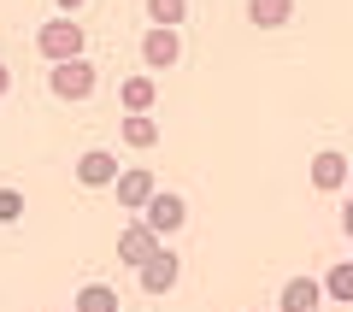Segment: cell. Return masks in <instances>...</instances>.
<instances>
[{
    "label": "cell",
    "instance_id": "cell-1",
    "mask_svg": "<svg viewBox=\"0 0 353 312\" xmlns=\"http://www.w3.org/2000/svg\"><path fill=\"white\" fill-rule=\"evenodd\" d=\"M83 24L77 18H48L41 24V36H36V48H41V59H53V65H65V59H83Z\"/></svg>",
    "mask_w": 353,
    "mask_h": 312
},
{
    "label": "cell",
    "instance_id": "cell-2",
    "mask_svg": "<svg viewBox=\"0 0 353 312\" xmlns=\"http://www.w3.org/2000/svg\"><path fill=\"white\" fill-rule=\"evenodd\" d=\"M48 88H53L59 100H88V95H94V65H88V59L53 65V71H48Z\"/></svg>",
    "mask_w": 353,
    "mask_h": 312
},
{
    "label": "cell",
    "instance_id": "cell-3",
    "mask_svg": "<svg viewBox=\"0 0 353 312\" xmlns=\"http://www.w3.org/2000/svg\"><path fill=\"white\" fill-rule=\"evenodd\" d=\"M159 248H165V236H159L153 224H130L124 236H118V260H124V265H136V271H141V265H148Z\"/></svg>",
    "mask_w": 353,
    "mask_h": 312
},
{
    "label": "cell",
    "instance_id": "cell-4",
    "mask_svg": "<svg viewBox=\"0 0 353 312\" xmlns=\"http://www.w3.org/2000/svg\"><path fill=\"white\" fill-rule=\"evenodd\" d=\"M118 177H124V171H118V159L106 148H88L83 159H77V183H83V188H106V183H118Z\"/></svg>",
    "mask_w": 353,
    "mask_h": 312
},
{
    "label": "cell",
    "instance_id": "cell-5",
    "mask_svg": "<svg viewBox=\"0 0 353 312\" xmlns=\"http://www.w3.org/2000/svg\"><path fill=\"white\" fill-rule=\"evenodd\" d=\"M141 59H148V65H176V59H183V41H176V30L153 24L148 36H141Z\"/></svg>",
    "mask_w": 353,
    "mask_h": 312
},
{
    "label": "cell",
    "instance_id": "cell-6",
    "mask_svg": "<svg viewBox=\"0 0 353 312\" xmlns=\"http://www.w3.org/2000/svg\"><path fill=\"white\" fill-rule=\"evenodd\" d=\"M318 300H324V283H312V277H289L277 312H318Z\"/></svg>",
    "mask_w": 353,
    "mask_h": 312
},
{
    "label": "cell",
    "instance_id": "cell-7",
    "mask_svg": "<svg viewBox=\"0 0 353 312\" xmlns=\"http://www.w3.org/2000/svg\"><path fill=\"white\" fill-rule=\"evenodd\" d=\"M183 218H189V206H183L176 195H153V200H148V218H141V224H153L159 236H171V230H183Z\"/></svg>",
    "mask_w": 353,
    "mask_h": 312
},
{
    "label": "cell",
    "instance_id": "cell-8",
    "mask_svg": "<svg viewBox=\"0 0 353 312\" xmlns=\"http://www.w3.org/2000/svg\"><path fill=\"white\" fill-rule=\"evenodd\" d=\"M153 195H159V188H153L148 171H124V177H118V206H130V213H148Z\"/></svg>",
    "mask_w": 353,
    "mask_h": 312
},
{
    "label": "cell",
    "instance_id": "cell-9",
    "mask_svg": "<svg viewBox=\"0 0 353 312\" xmlns=\"http://www.w3.org/2000/svg\"><path fill=\"white\" fill-rule=\"evenodd\" d=\"M176 271H183V265H176V253H165V248H159L148 265H141V289H148V295H165V289L176 283Z\"/></svg>",
    "mask_w": 353,
    "mask_h": 312
},
{
    "label": "cell",
    "instance_id": "cell-10",
    "mask_svg": "<svg viewBox=\"0 0 353 312\" xmlns=\"http://www.w3.org/2000/svg\"><path fill=\"white\" fill-rule=\"evenodd\" d=\"M347 177H353V159H341V153H318L312 159V188H324V195L341 188Z\"/></svg>",
    "mask_w": 353,
    "mask_h": 312
},
{
    "label": "cell",
    "instance_id": "cell-11",
    "mask_svg": "<svg viewBox=\"0 0 353 312\" xmlns=\"http://www.w3.org/2000/svg\"><path fill=\"white\" fill-rule=\"evenodd\" d=\"M248 18L259 30H277V24H289V18H294V0H248Z\"/></svg>",
    "mask_w": 353,
    "mask_h": 312
},
{
    "label": "cell",
    "instance_id": "cell-12",
    "mask_svg": "<svg viewBox=\"0 0 353 312\" xmlns=\"http://www.w3.org/2000/svg\"><path fill=\"white\" fill-rule=\"evenodd\" d=\"M118 100H124V113H148L153 106V77H130V83L118 88Z\"/></svg>",
    "mask_w": 353,
    "mask_h": 312
},
{
    "label": "cell",
    "instance_id": "cell-13",
    "mask_svg": "<svg viewBox=\"0 0 353 312\" xmlns=\"http://www.w3.org/2000/svg\"><path fill=\"white\" fill-rule=\"evenodd\" d=\"M124 142L130 148H153V142H159V124H153L148 113H130L124 118Z\"/></svg>",
    "mask_w": 353,
    "mask_h": 312
},
{
    "label": "cell",
    "instance_id": "cell-14",
    "mask_svg": "<svg viewBox=\"0 0 353 312\" xmlns=\"http://www.w3.org/2000/svg\"><path fill=\"white\" fill-rule=\"evenodd\" d=\"M77 312H118V295L106 283H88L83 295H77Z\"/></svg>",
    "mask_w": 353,
    "mask_h": 312
},
{
    "label": "cell",
    "instance_id": "cell-15",
    "mask_svg": "<svg viewBox=\"0 0 353 312\" xmlns=\"http://www.w3.org/2000/svg\"><path fill=\"white\" fill-rule=\"evenodd\" d=\"M324 295H330V300H353V260L330 265V277H324Z\"/></svg>",
    "mask_w": 353,
    "mask_h": 312
},
{
    "label": "cell",
    "instance_id": "cell-16",
    "mask_svg": "<svg viewBox=\"0 0 353 312\" xmlns=\"http://www.w3.org/2000/svg\"><path fill=\"white\" fill-rule=\"evenodd\" d=\"M183 12H189V0H148V18H153V24H165V30L183 24Z\"/></svg>",
    "mask_w": 353,
    "mask_h": 312
},
{
    "label": "cell",
    "instance_id": "cell-17",
    "mask_svg": "<svg viewBox=\"0 0 353 312\" xmlns=\"http://www.w3.org/2000/svg\"><path fill=\"white\" fill-rule=\"evenodd\" d=\"M24 218V195L18 188H0V224H18Z\"/></svg>",
    "mask_w": 353,
    "mask_h": 312
},
{
    "label": "cell",
    "instance_id": "cell-18",
    "mask_svg": "<svg viewBox=\"0 0 353 312\" xmlns=\"http://www.w3.org/2000/svg\"><path fill=\"white\" fill-rule=\"evenodd\" d=\"M341 230H347V236H353V200H347V206H341Z\"/></svg>",
    "mask_w": 353,
    "mask_h": 312
},
{
    "label": "cell",
    "instance_id": "cell-19",
    "mask_svg": "<svg viewBox=\"0 0 353 312\" xmlns=\"http://www.w3.org/2000/svg\"><path fill=\"white\" fill-rule=\"evenodd\" d=\"M6 88H12V71H6V65H0V95H6Z\"/></svg>",
    "mask_w": 353,
    "mask_h": 312
},
{
    "label": "cell",
    "instance_id": "cell-20",
    "mask_svg": "<svg viewBox=\"0 0 353 312\" xmlns=\"http://www.w3.org/2000/svg\"><path fill=\"white\" fill-rule=\"evenodd\" d=\"M77 6H83V0H59V12H65V18H71V12H77Z\"/></svg>",
    "mask_w": 353,
    "mask_h": 312
}]
</instances>
